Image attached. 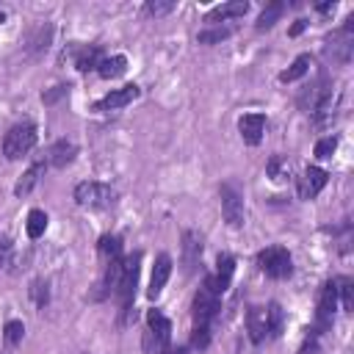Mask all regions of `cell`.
I'll use <instances>...</instances> for the list:
<instances>
[{
  "instance_id": "1",
  "label": "cell",
  "mask_w": 354,
  "mask_h": 354,
  "mask_svg": "<svg viewBox=\"0 0 354 354\" xmlns=\"http://www.w3.org/2000/svg\"><path fill=\"white\" fill-rule=\"evenodd\" d=\"M171 340V324L160 310L147 313V332H144V354H163Z\"/></svg>"
},
{
  "instance_id": "2",
  "label": "cell",
  "mask_w": 354,
  "mask_h": 354,
  "mask_svg": "<svg viewBox=\"0 0 354 354\" xmlns=\"http://www.w3.org/2000/svg\"><path fill=\"white\" fill-rule=\"evenodd\" d=\"M75 202L80 207H88V210H102V207H111L116 202V191L105 183H77L75 185Z\"/></svg>"
},
{
  "instance_id": "3",
  "label": "cell",
  "mask_w": 354,
  "mask_h": 354,
  "mask_svg": "<svg viewBox=\"0 0 354 354\" xmlns=\"http://www.w3.org/2000/svg\"><path fill=\"white\" fill-rule=\"evenodd\" d=\"M36 147V127L30 122H22V124H14L6 138H3V155L8 160H17L22 155H28L30 149Z\"/></svg>"
},
{
  "instance_id": "4",
  "label": "cell",
  "mask_w": 354,
  "mask_h": 354,
  "mask_svg": "<svg viewBox=\"0 0 354 354\" xmlns=\"http://www.w3.org/2000/svg\"><path fill=\"white\" fill-rule=\"evenodd\" d=\"M257 266H260V271H263L266 277H271V279H285V277H290V271H293L290 254H288V249H282V246H268V249H263V252L257 254Z\"/></svg>"
},
{
  "instance_id": "5",
  "label": "cell",
  "mask_w": 354,
  "mask_h": 354,
  "mask_svg": "<svg viewBox=\"0 0 354 354\" xmlns=\"http://www.w3.org/2000/svg\"><path fill=\"white\" fill-rule=\"evenodd\" d=\"M138 274H141V252H133L124 257V268H122V279L116 288V296L124 307H133V296H136V285H138Z\"/></svg>"
},
{
  "instance_id": "6",
  "label": "cell",
  "mask_w": 354,
  "mask_h": 354,
  "mask_svg": "<svg viewBox=\"0 0 354 354\" xmlns=\"http://www.w3.org/2000/svg\"><path fill=\"white\" fill-rule=\"evenodd\" d=\"M218 313V296L210 293L205 285L196 290L194 304H191V315H194V326H207Z\"/></svg>"
},
{
  "instance_id": "7",
  "label": "cell",
  "mask_w": 354,
  "mask_h": 354,
  "mask_svg": "<svg viewBox=\"0 0 354 354\" xmlns=\"http://www.w3.org/2000/svg\"><path fill=\"white\" fill-rule=\"evenodd\" d=\"M232 271H235V257H232V254H218V260H216V274L205 277V288H207L210 293L221 296V293L230 288Z\"/></svg>"
},
{
  "instance_id": "8",
  "label": "cell",
  "mask_w": 354,
  "mask_h": 354,
  "mask_svg": "<svg viewBox=\"0 0 354 354\" xmlns=\"http://www.w3.org/2000/svg\"><path fill=\"white\" fill-rule=\"evenodd\" d=\"M138 94H141V88H138L136 83H127V86H122V88H113V91L105 94L102 100H97V102L91 105V111H116V108H124V105H130Z\"/></svg>"
},
{
  "instance_id": "9",
  "label": "cell",
  "mask_w": 354,
  "mask_h": 354,
  "mask_svg": "<svg viewBox=\"0 0 354 354\" xmlns=\"http://www.w3.org/2000/svg\"><path fill=\"white\" fill-rule=\"evenodd\" d=\"M221 213H224V221L230 227H241L243 224V199L241 194L232 188V185H221Z\"/></svg>"
},
{
  "instance_id": "10",
  "label": "cell",
  "mask_w": 354,
  "mask_h": 354,
  "mask_svg": "<svg viewBox=\"0 0 354 354\" xmlns=\"http://www.w3.org/2000/svg\"><path fill=\"white\" fill-rule=\"evenodd\" d=\"M326 180H329V174H326L321 166H310V169L299 177V196H301V199H313V196H318V194L324 191Z\"/></svg>"
},
{
  "instance_id": "11",
  "label": "cell",
  "mask_w": 354,
  "mask_h": 354,
  "mask_svg": "<svg viewBox=\"0 0 354 354\" xmlns=\"http://www.w3.org/2000/svg\"><path fill=\"white\" fill-rule=\"evenodd\" d=\"M246 332H249V340L252 343H263L268 337V310L254 304L249 307L246 313Z\"/></svg>"
},
{
  "instance_id": "12",
  "label": "cell",
  "mask_w": 354,
  "mask_h": 354,
  "mask_svg": "<svg viewBox=\"0 0 354 354\" xmlns=\"http://www.w3.org/2000/svg\"><path fill=\"white\" fill-rule=\"evenodd\" d=\"M169 274H171V257L169 254H158L155 268H152V277H149V288H147V296L149 299H158L160 296V290L169 282Z\"/></svg>"
},
{
  "instance_id": "13",
  "label": "cell",
  "mask_w": 354,
  "mask_h": 354,
  "mask_svg": "<svg viewBox=\"0 0 354 354\" xmlns=\"http://www.w3.org/2000/svg\"><path fill=\"white\" fill-rule=\"evenodd\" d=\"M335 307H337V282L329 279V282H324L321 299H318V324H321V326H329V324H332Z\"/></svg>"
},
{
  "instance_id": "14",
  "label": "cell",
  "mask_w": 354,
  "mask_h": 354,
  "mask_svg": "<svg viewBox=\"0 0 354 354\" xmlns=\"http://www.w3.org/2000/svg\"><path fill=\"white\" fill-rule=\"evenodd\" d=\"M238 130H241L243 141L254 147V144H260V138H263L266 116H263V113H246V116H241V119H238Z\"/></svg>"
},
{
  "instance_id": "15",
  "label": "cell",
  "mask_w": 354,
  "mask_h": 354,
  "mask_svg": "<svg viewBox=\"0 0 354 354\" xmlns=\"http://www.w3.org/2000/svg\"><path fill=\"white\" fill-rule=\"evenodd\" d=\"M249 11V3L243 0H232V3H221L216 8H210L205 14V22L207 25H216V22H224V19H235V17H243Z\"/></svg>"
},
{
  "instance_id": "16",
  "label": "cell",
  "mask_w": 354,
  "mask_h": 354,
  "mask_svg": "<svg viewBox=\"0 0 354 354\" xmlns=\"http://www.w3.org/2000/svg\"><path fill=\"white\" fill-rule=\"evenodd\" d=\"M199 257H202V238L194 230H185L183 232V266L188 274L199 266Z\"/></svg>"
},
{
  "instance_id": "17",
  "label": "cell",
  "mask_w": 354,
  "mask_h": 354,
  "mask_svg": "<svg viewBox=\"0 0 354 354\" xmlns=\"http://www.w3.org/2000/svg\"><path fill=\"white\" fill-rule=\"evenodd\" d=\"M75 155H77V147H75L72 141L61 138V141H55V144L50 147V152H47V163L55 166V169H64V166H69V163L75 160Z\"/></svg>"
},
{
  "instance_id": "18",
  "label": "cell",
  "mask_w": 354,
  "mask_h": 354,
  "mask_svg": "<svg viewBox=\"0 0 354 354\" xmlns=\"http://www.w3.org/2000/svg\"><path fill=\"white\" fill-rule=\"evenodd\" d=\"M41 174H44V163H33L19 180H17V185H14V194L17 196H28L30 191H33V185L41 180Z\"/></svg>"
},
{
  "instance_id": "19",
  "label": "cell",
  "mask_w": 354,
  "mask_h": 354,
  "mask_svg": "<svg viewBox=\"0 0 354 354\" xmlns=\"http://www.w3.org/2000/svg\"><path fill=\"white\" fill-rule=\"evenodd\" d=\"M310 66H313V58L307 55V53H301L285 72H279V83H293V80H299V77H304L307 72H310Z\"/></svg>"
},
{
  "instance_id": "20",
  "label": "cell",
  "mask_w": 354,
  "mask_h": 354,
  "mask_svg": "<svg viewBox=\"0 0 354 354\" xmlns=\"http://www.w3.org/2000/svg\"><path fill=\"white\" fill-rule=\"evenodd\" d=\"M124 69H127V58H124V55H111V58H102V61H100V66H97L100 77H105V80H113V77L124 75Z\"/></svg>"
},
{
  "instance_id": "21",
  "label": "cell",
  "mask_w": 354,
  "mask_h": 354,
  "mask_svg": "<svg viewBox=\"0 0 354 354\" xmlns=\"http://www.w3.org/2000/svg\"><path fill=\"white\" fill-rule=\"evenodd\" d=\"M97 249H100V257L105 263L108 260H116V257H122V238L119 235H102L100 243H97Z\"/></svg>"
},
{
  "instance_id": "22",
  "label": "cell",
  "mask_w": 354,
  "mask_h": 354,
  "mask_svg": "<svg viewBox=\"0 0 354 354\" xmlns=\"http://www.w3.org/2000/svg\"><path fill=\"white\" fill-rule=\"evenodd\" d=\"M25 230H28V238H41V235H44V230H47V213H44V210H39V207H33V210L28 213Z\"/></svg>"
},
{
  "instance_id": "23",
  "label": "cell",
  "mask_w": 354,
  "mask_h": 354,
  "mask_svg": "<svg viewBox=\"0 0 354 354\" xmlns=\"http://www.w3.org/2000/svg\"><path fill=\"white\" fill-rule=\"evenodd\" d=\"M100 61H102V55H100L97 47H83V50L77 53V58H75V66H77L80 72H88V69H97Z\"/></svg>"
},
{
  "instance_id": "24",
  "label": "cell",
  "mask_w": 354,
  "mask_h": 354,
  "mask_svg": "<svg viewBox=\"0 0 354 354\" xmlns=\"http://www.w3.org/2000/svg\"><path fill=\"white\" fill-rule=\"evenodd\" d=\"M282 11H285V3H268V6L263 8V14L257 17V30H268V28L282 17Z\"/></svg>"
},
{
  "instance_id": "25",
  "label": "cell",
  "mask_w": 354,
  "mask_h": 354,
  "mask_svg": "<svg viewBox=\"0 0 354 354\" xmlns=\"http://www.w3.org/2000/svg\"><path fill=\"white\" fill-rule=\"evenodd\" d=\"M11 266H14V243L6 232H0V268L11 271Z\"/></svg>"
},
{
  "instance_id": "26",
  "label": "cell",
  "mask_w": 354,
  "mask_h": 354,
  "mask_svg": "<svg viewBox=\"0 0 354 354\" xmlns=\"http://www.w3.org/2000/svg\"><path fill=\"white\" fill-rule=\"evenodd\" d=\"M335 282H337V293L343 299V310H354V282L348 277H340Z\"/></svg>"
},
{
  "instance_id": "27",
  "label": "cell",
  "mask_w": 354,
  "mask_h": 354,
  "mask_svg": "<svg viewBox=\"0 0 354 354\" xmlns=\"http://www.w3.org/2000/svg\"><path fill=\"white\" fill-rule=\"evenodd\" d=\"M266 310H268V335L274 337V335H279V329H282V321H285V315H282V307H279L277 301L266 304Z\"/></svg>"
},
{
  "instance_id": "28",
  "label": "cell",
  "mask_w": 354,
  "mask_h": 354,
  "mask_svg": "<svg viewBox=\"0 0 354 354\" xmlns=\"http://www.w3.org/2000/svg\"><path fill=\"white\" fill-rule=\"evenodd\" d=\"M22 335H25L22 321H8V324L3 326V340H6V346H17V343H22Z\"/></svg>"
},
{
  "instance_id": "29",
  "label": "cell",
  "mask_w": 354,
  "mask_h": 354,
  "mask_svg": "<svg viewBox=\"0 0 354 354\" xmlns=\"http://www.w3.org/2000/svg\"><path fill=\"white\" fill-rule=\"evenodd\" d=\"M230 33H232V28H207L196 39H199V44H216V41H224Z\"/></svg>"
},
{
  "instance_id": "30",
  "label": "cell",
  "mask_w": 354,
  "mask_h": 354,
  "mask_svg": "<svg viewBox=\"0 0 354 354\" xmlns=\"http://www.w3.org/2000/svg\"><path fill=\"white\" fill-rule=\"evenodd\" d=\"M266 174H268L274 183L285 180V177H288V166H285V160H282L279 155H274V158L268 160V166H266Z\"/></svg>"
},
{
  "instance_id": "31",
  "label": "cell",
  "mask_w": 354,
  "mask_h": 354,
  "mask_svg": "<svg viewBox=\"0 0 354 354\" xmlns=\"http://www.w3.org/2000/svg\"><path fill=\"white\" fill-rule=\"evenodd\" d=\"M30 299H33L36 307H44V304H47L50 290H47V282H44V279H33V282H30Z\"/></svg>"
},
{
  "instance_id": "32",
  "label": "cell",
  "mask_w": 354,
  "mask_h": 354,
  "mask_svg": "<svg viewBox=\"0 0 354 354\" xmlns=\"http://www.w3.org/2000/svg\"><path fill=\"white\" fill-rule=\"evenodd\" d=\"M335 149H337V138H335V136H326V138H321V141L315 144V158L326 160V158L335 155Z\"/></svg>"
},
{
  "instance_id": "33",
  "label": "cell",
  "mask_w": 354,
  "mask_h": 354,
  "mask_svg": "<svg viewBox=\"0 0 354 354\" xmlns=\"http://www.w3.org/2000/svg\"><path fill=\"white\" fill-rule=\"evenodd\" d=\"M144 8H147L149 17H163V14H169L174 8V3L171 0H149Z\"/></svg>"
},
{
  "instance_id": "34",
  "label": "cell",
  "mask_w": 354,
  "mask_h": 354,
  "mask_svg": "<svg viewBox=\"0 0 354 354\" xmlns=\"http://www.w3.org/2000/svg\"><path fill=\"white\" fill-rule=\"evenodd\" d=\"M66 94H69V83H61V86H53L50 91H44V94H41V102H44V105H53V102H58V100L66 97Z\"/></svg>"
},
{
  "instance_id": "35",
  "label": "cell",
  "mask_w": 354,
  "mask_h": 354,
  "mask_svg": "<svg viewBox=\"0 0 354 354\" xmlns=\"http://www.w3.org/2000/svg\"><path fill=\"white\" fill-rule=\"evenodd\" d=\"M207 343H210V329H207V326H194V332H191V346H194V348H207Z\"/></svg>"
},
{
  "instance_id": "36",
  "label": "cell",
  "mask_w": 354,
  "mask_h": 354,
  "mask_svg": "<svg viewBox=\"0 0 354 354\" xmlns=\"http://www.w3.org/2000/svg\"><path fill=\"white\" fill-rule=\"evenodd\" d=\"M299 354H318V332H315V329L304 337V346H301Z\"/></svg>"
},
{
  "instance_id": "37",
  "label": "cell",
  "mask_w": 354,
  "mask_h": 354,
  "mask_svg": "<svg viewBox=\"0 0 354 354\" xmlns=\"http://www.w3.org/2000/svg\"><path fill=\"white\" fill-rule=\"evenodd\" d=\"M304 28H307V19H296V22H293V28H290V36H299Z\"/></svg>"
},
{
  "instance_id": "38",
  "label": "cell",
  "mask_w": 354,
  "mask_h": 354,
  "mask_svg": "<svg viewBox=\"0 0 354 354\" xmlns=\"http://www.w3.org/2000/svg\"><path fill=\"white\" fill-rule=\"evenodd\" d=\"M163 354H188V348H185V346H177V348H171V346H169Z\"/></svg>"
},
{
  "instance_id": "39",
  "label": "cell",
  "mask_w": 354,
  "mask_h": 354,
  "mask_svg": "<svg viewBox=\"0 0 354 354\" xmlns=\"http://www.w3.org/2000/svg\"><path fill=\"white\" fill-rule=\"evenodd\" d=\"M332 8H335V3H321V6H318L321 14H326V11H332Z\"/></svg>"
}]
</instances>
